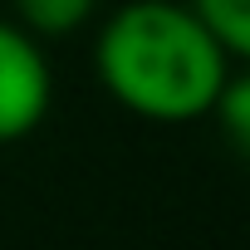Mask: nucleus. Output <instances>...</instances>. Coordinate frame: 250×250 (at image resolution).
<instances>
[{
  "label": "nucleus",
  "instance_id": "nucleus-1",
  "mask_svg": "<svg viewBox=\"0 0 250 250\" xmlns=\"http://www.w3.org/2000/svg\"><path fill=\"white\" fill-rule=\"evenodd\" d=\"M93 74L118 108L177 128L211 118L230 54L187 0H123L98 25Z\"/></svg>",
  "mask_w": 250,
  "mask_h": 250
},
{
  "label": "nucleus",
  "instance_id": "nucleus-3",
  "mask_svg": "<svg viewBox=\"0 0 250 250\" xmlns=\"http://www.w3.org/2000/svg\"><path fill=\"white\" fill-rule=\"evenodd\" d=\"M10 10H15V20H20L30 35L59 40V35L83 30V25L98 15V0H10Z\"/></svg>",
  "mask_w": 250,
  "mask_h": 250
},
{
  "label": "nucleus",
  "instance_id": "nucleus-5",
  "mask_svg": "<svg viewBox=\"0 0 250 250\" xmlns=\"http://www.w3.org/2000/svg\"><path fill=\"white\" fill-rule=\"evenodd\" d=\"M211 118L221 123L226 143L250 162V64H240V69L226 74V83H221V93L211 103Z\"/></svg>",
  "mask_w": 250,
  "mask_h": 250
},
{
  "label": "nucleus",
  "instance_id": "nucleus-2",
  "mask_svg": "<svg viewBox=\"0 0 250 250\" xmlns=\"http://www.w3.org/2000/svg\"><path fill=\"white\" fill-rule=\"evenodd\" d=\"M54 103V69L20 20H0V147L40 133Z\"/></svg>",
  "mask_w": 250,
  "mask_h": 250
},
{
  "label": "nucleus",
  "instance_id": "nucleus-4",
  "mask_svg": "<svg viewBox=\"0 0 250 250\" xmlns=\"http://www.w3.org/2000/svg\"><path fill=\"white\" fill-rule=\"evenodd\" d=\"M187 5L235 64H250V0H187Z\"/></svg>",
  "mask_w": 250,
  "mask_h": 250
}]
</instances>
